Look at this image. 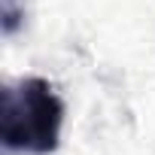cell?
I'll return each mask as SVG.
<instances>
[{
  "label": "cell",
  "instance_id": "cell-2",
  "mask_svg": "<svg viewBox=\"0 0 155 155\" xmlns=\"http://www.w3.org/2000/svg\"><path fill=\"white\" fill-rule=\"evenodd\" d=\"M0 18H3V34H15V28L25 18V6H18V0H0Z\"/></svg>",
  "mask_w": 155,
  "mask_h": 155
},
{
  "label": "cell",
  "instance_id": "cell-1",
  "mask_svg": "<svg viewBox=\"0 0 155 155\" xmlns=\"http://www.w3.org/2000/svg\"><path fill=\"white\" fill-rule=\"evenodd\" d=\"M61 125H64V104L46 79L28 76L3 88L0 140L9 152L25 155L55 152L61 140Z\"/></svg>",
  "mask_w": 155,
  "mask_h": 155
}]
</instances>
